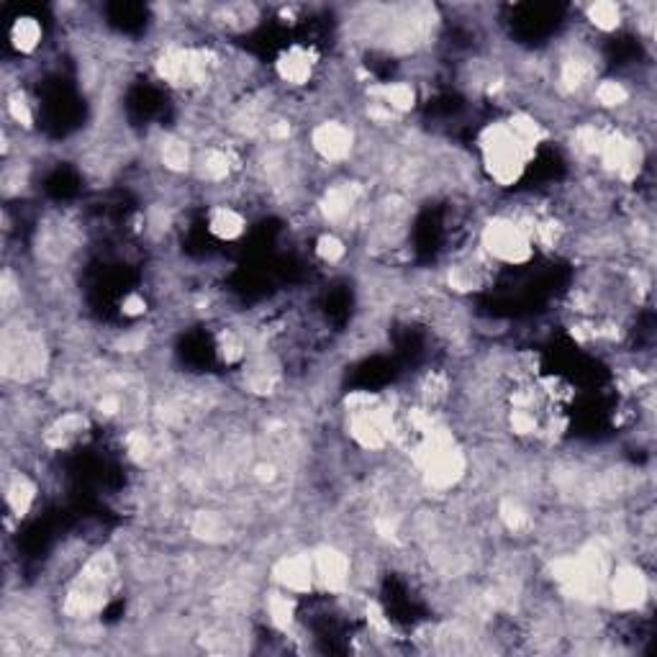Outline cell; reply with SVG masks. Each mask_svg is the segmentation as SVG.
I'll list each match as a JSON object with an SVG mask.
<instances>
[{"label": "cell", "mask_w": 657, "mask_h": 657, "mask_svg": "<svg viewBox=\"0 0 657 657\" xmlns=\"http://www.w3.org/2000/svg\"><path fill=\"white\" fill-rule=\"evenodd\" d=\"M586 21L601 34H614L616 29H622L624 24V11L619 3L611 0H598L586 8Z\"/></svg>", "instance_id": "17"}, {"label": "cell", "mask_w": 657, "mask_h": 657, "mask_svg": "<svg viewBox=\"0 0 657 657\" xmlns=\"http://www.w3.org/2000/svg\"><path fill=\"white\" fill-rule=\"evenodd\" d=\"M6 113L8 119L13 121V124H18L21 129H34V106H31V101L26 98L24 90H13L11 95H8V103H6Z\"/></svg>", "instance_id": "20"}, {"label": "cell", "mask_w": 657, "mask_h": 657, "mask_svg": "<svg viewBox=\"0 0 657 657\" xmlns=\"http://www.w3.org/2000/svg\"><path fill=\"white\" fill-rule=\"evenodd\" d=\"M275 588L291 593V596H308L316 591V575H314V557L311 552H293V555H283L273 568Z\"/></svg>", "instance_id": "8"}, {"label": "cell", "mask_w": 657, "mask_h": 657, "mask_svg": "<svg viewBox=\"0 0 657 657\" xmlns=\"http://www.w3.org/2000/svg\"><path fill=\"white\" fill-rule=\"evenodd\" d=\"M480 252L491 265H529L537 252L529 214H498L488 219L486 226L480 229Z\"/></svg>", "instance_id": "2"}, {"label": "cell", "mask_w": 657, "mask_h": 657, "mask_svg": "<svg viewBox=\"0 0 657 657\" xmlns=\"http://www.w3.org/2000/svg\"><path fill=\"white\" fill-rule=\"evenodd\" d=\"M47 367V347H44L42 337L34 334L31 329L18 326V332L6 329L3 337V370L8 378L31 380L39 373H44Z\"/></svg>", "instance_id": "3"}, {"label": "cell", "mask_w": 657, "mask_h": 657, "mask_svg": "<svg viewBox=\"0 0 657 657\" xmlns=\"http://www.w3.org/2000/svg\"><path fill=\"white\" fill-rule=\"evenodd\" d=\"M365 201V188L357 180H339L321 193L316 211L334 229H347Z\"/></svg>", "instance_id": "6"}, {"label": "cell", "mask_w": 657, "mask_h": 657, "mask_svg": "<svg viewBox=\"0 0 657 657\" xmlns=\"http://www.w3.org/2000/svg\"><path fill=\"white\" fill-rule=\"evenodd\" d=\"M314 557V575H316V591L334 593V596H342L352 583V557L344 550L334 545H321L316 550H311Z\"/></svg>", "instance_id": "7"}, {"label": "cell", "mask_w": 657, "mask_h": 657, "mask_svg": "<svg viewBox=\"0 0 657 657\" xmlns=\"http://www.w3.org/2000/svg\"><path fill=\"white\" fill-rule=\"evenodd\" d=\"M206 226L208 234L219 239V242H237L247 234V216L239 208L221 203V206H214L208 211Z\"/></svg>", "instance_id": "11"}, {"label": "cell", "mask_w": 657, "mask_h": 657, "mask_svg": "<svg viewBox=\"0 0 657 657\" xmlns=\"http://www.w3.org/2000/svg\"><path fill=\"white\" fill-rule=\"evenodd\" d=\"M296 601L298 596H291V593L280 591V588H275V591L267 593L265 598V609H267V619H270V624H273L275 629H280V632H288V629L296 624Z\"/></svg>", "instance_id": "15"}, {"label": "cell", "mask_w": 657, "mask_h": 657, "mask_svg": "<svg viewBox=\"0 0 657 657\" xmlns=\"http://www.w3.org/2000/svg\"><path fill=\"white\" fill-rule=\"evenodd\" d=\"M498 519H501L504 529H509L511 534H524L532 527V514L516 498H504L498 504Z\"/></svg>", "instance_id": "18"}, {"label": "cell", "mask_w": 657, "mask_h": 657, "mask_svg": "<svg viewBox=\"0 0 657 657\" xmlns=\"http://www.w3.org/2000/svg\"><path fill=\"white\" fill-rule=\"evenodd\" d=\"M606 598L616 611H624V614L640 611L650 598V578L642 573L640 565H616V568H611L609 581H606Z\"/></svg>", "instance_id": "4"}, {"label": "cell", "mask_w": 657, "mask_h": 657, "mask_svg": "<svg viewBox=\"0 0 657 657\" xmlns=\"http://www.w3.org/2000/svg\"><path fill=\"white\" fill-rule=\"evenodd\" d=\"M308 142L311 149L319 160H324L326 165H344L347 160H352V154L357 149V134L350 124L337 119H326L311 129L308 134Z\"/></svg>", "instance_id": "5"}, {"label": "cell", "mask_w": 657, "mask_h": 657, "mask_svg": "<svg viewBox=\"0 0 657 657\" xmlns=\"http://www.w3.org/2000/svg\"><path fill=\"white\" fill-rule=\"evenodd\" d=\"M316 257H319L324 265H342L344 257H347V242L342 239V234H337V231H324V234H319V239H316Z\"/></svg>", "instance_id": "19"}, {"label": "cell", "mask_w": 657, "mask_h": 657, "mask_svg": "<svg viewBox=\"0 0 657 657\" xmlns=\"http://www.w3.org/2000/svg\"><path fill=\"white\" fill-rule=\"evenodd\" d=\"M44 26L36 16H18L11 24V47L18 54H34L42 47Z\"/></svg>", "instance_id": "14"}, {"label": "cell", "mask_w": 657, "mask_h": 657, "mask_svg": "<svg viewBox=\"0 0 657 657\" xmlns=\"http://www.w3.org/2000/svg\"><path fill=\"white\" fill-rule=\"evenodd\" d=\"M316 67H319V52L306 44H293V47L283 49L275 62L280 83H285L288 88H306L314 80Z\"/></svg>", "instance_id": "9"}, {"label": "cell", "mask_w": 657, "mask_h": 657, "mask_svg": "<svg viewBox=\"0 0 657 657\" xmlns=\"http://www.w3.org/2000/svg\"><path fill=\"white\" fill-rule=\"evenodd\" d=\"M593 101H596L598 108H604V111H619V108L629 106L632 90H629L622 80L606 77V80H598V83L593 85Z\"/></svg>", "instance_id": "16"}, {"label": "cell", "mask_w": 657, "mask_h": 657, "mask_svg": "<svg viewBox=\"0 0 657 657\" xmlns=\"http://www.w3.org/2000/svg\"><path fill=\"white\" fill-rule=\"evenodd\" d=\"M34 501H36L34 480L24 473H13L11 478L6 480V504L8 509H11V514L18 516V519H24V516H29Z\"/></svg>", "instance_id": "13"}, {"label": "cell", "mask_w": 657, "mask_h": 657, "mask_svg": "<svg viewBox=\"0 0 657 657\" xmlns=\"http://www.w3.org/2000/svg\"><path fill=\"white\" fill-rule=\"evenodd\" d=\"M196 149L180 134H165L157 144V157H160V165L165 167V172L170 175H185V172H193L196 165Z\"/></svg>", "instance_id": "10"}, {"label": "cell", "mask_w": 657, "mask_h": 657, "mask_svg": "<svg viewBox=\"0 0 657 657\" xmlns=\"http://www.w3.org/2000/svg\"><path fill=\"white\" fill-rule=\"evenodd\" d=\"M116 583H119L116 557L111 552H95L88 563L80 568V573L72 578L62 611H65L67 619H75V622L95 619L111 601Z\"/></svg>", "instance_id": "1"}, {"label": "cell", "mask_w": 657, "mask_h": 657, "mask_svg": "<svg viewBox=\"0 0 657 657\" xmlns=\"http://www.w3.org/2000/svg\"><path fill=\"white\" fill-rule=\"evenodd\" d=\"M370 98H378L380 103H385L401 119L403 113L414 111L419 93H416V85L409 83V80H388V83L370 88Z\"/></svg>", "instance_id": "12"}]
</instances>
